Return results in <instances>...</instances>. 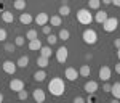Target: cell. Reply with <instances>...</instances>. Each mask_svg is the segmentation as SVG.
Here are the masks:
<instances>
[{
    "label": "cell",
    "instance_id": "6da1fadb",
    "mask_svg": "<svg viewBox=\"0 0 120 103\" xmlns=\"http://www.w3.org/2000/svg\"><path fill=\"white\" fill-rule=\"evenodd\" d=\"M48 90L53 97H61L66 90V84L61 77H53L50 82H48Z\"/></svg>",
    "mask_w": 120,
    "mask_h": 103
},
{
    "label": "cell",
    "instance_id": "7a4b0ae2",
    "mask_svg": "<svg viewBox=\"0 0 120 103\" xmlns=\"http://www.w3.org/2000/svg\"><path fill=\"white\" fill-rule=\"evenodd\" d=\"M77 21L83 24V26H88V24H91L93 21V16L91 13H90V8H82L77 11Z\"/></svg>",
    "mask_w": 120,
    "mask_h": 103
},
{
    "label": "cell",
    "instance_id": "3957f363",
    "mask_svg": "<svg viewBox=\"0 0 120 103\" xmlns=\"http://www.w3.org/2000/svg\"><path fill=\"white\" fill-rule=\"evenodd\" d=\"M82 39L85 44H88V45H94L96 42H98V34H96V31L94 29H85L82 34Z\"/></svg>",
    "mask_w": 120,
    "mask_h": 103
},
{
    "label": "cell",
    "instance_id": "277c9868",
    "mask_svg": "<svg viewBox=\"0 0 120 103\" xmlns=\"http://www.w3.org/2000/svg\"><path fill=\"white\" fill-rule=\"evenodd\" d=\"M117 28H119V19L115 16H107V19L102 23V29L106 32H114Z\"/></svg>",
    "mask_w": 120,
    "mask_h": 103
},
{
    "label": "cell",
    "instance_id": "5b68a950",
    "mask_svg": "<svg viewBox=\"0 0 120 103\" xmlns=\"http://www.w3.org/2000/svg\"><path fill=\"white\" fill-rule=\"evenodd\" d=\"M67 55H69V50H67V47H64V45L56 50V60H58L59 63H66Z\"/></svg>",
    "mask_w": 120,
    "mask_h": 103
},
{
    "label": "cell",
    "instance_id": "8992f818",
    "mask_svg": "<svg viewBox=\"0 0 120 103\" xmlns=\"http://www.w3.org/2000/svg\"><path fill=\"white\" fill-rule=\"evenodd\" d=\"M2 68H3V71L7 73V74H15L16 73V63H13L11 60H7V61H3V65H2Z\"/></svg>",
    "mask_w": 120,
    "mask_h": 103
},
{
    "label": "cell",
    "instance_id": "52a82bcc",
    "mask_svg": "<svg viewBox=\"0 0 120 103\" xmlns=\"http://www.w3.org/2000/svg\"><path fill=\"white\" fill-rule=\"evenodd\" d=\"M111 74H112V71H111V68L109 66H101L99 68V73H98V76H99V79L101 81H109L111 79Z\"/></svg>",
    "mask_w": 120,
    "mask_h": 103
},
{
    "label": "cell",
    "instance_id": "ba28073f",
    "mask_svg": "<svg viewBox=\"0 0 120 103\" xmlns=\"http://www.w3.org/2000/svg\"><path fill=\"white\" fill-rule=\"evenodd\" d=\"M64 77L67 79V81L74 82V81H77V77H79V71H77L75 68H66V71H64Z\"/></svg>",
    "mask_w": 120,
    "mask_h": 103
},
{
    "label": "cell",
    "instance_id": "9c48e42d",
    "mask_svg": "<svg viewBox=\"0 0 120 103\" xmlns=\"http://www.w3.org/2000/svg\"><path fill=\"white\" fill-rule=\"evenodd\" d=\"M10 89H11L13 92H16V94H18L19 90H22V89H24V82H22L21 79H11V81H10Z\"/></svg>",
    "mask_w": 120,
    "mask_h": 103
},
{
    "label": "cell",
    "instance_id": "30bf717a",
    "mask_svg": "<svg viewBox=\"0 0 120 103\" xmlns=\"http://www.w3.org/2000/svg\"><path fill=\"white\" fill-rule=\"evenodd\" d=\"M83 90H85L86 94H94V92L98 90V82H94V81H88V82H85Z\"/></svg>",
    "mask_w": 120,
    "mask_h": 103
},
{
    "label": "cell",
    "instance_id": "8fae6325",
    "mask_svg": "<svg viewBox=\"0 0 120 103\" xmlns=\"http://www.w3.org/2000/svg\"><path fill=\"white\" fill-rule=\"evenodd\" d=\"M32 97H34V100H35L37 103H43V102H45V98H46L45 92H43L42 89H35L34 94H32Z\"/></svg>",
    "mask_w": 120,
    "mask_h": 103
},
{
    "label": "cell",
    "instance_id": "7c38bea8",
    "mask_svg": "<svg viewBox=\"0 0 120 103\" xmlns=\"http://www.w3.org/2000/svg\"><path fill=\"white\" fill-rule=\"evenodd\" d=\"M48 19H50V16L46 13H38L37 16H35V23H37L38 26H45V24H48Z\"/></svg>",
    "mask_w": 120,
    "mask_h": 103
},
{
    "label": "cell",
    "instance_id": "4fadbf2b",
    "mask_svg": "<svg viewBox=\"0 0 120 103\" xmlns=\"http://www.w3.org/2000/svg\"><path fill=\"white\" fill-rule=\"evenodd\" d=\"M106 19H107V11H104V10H102V11H101V10H98L96 15H94V21L99 23V24H102Z\"/></svg>",
    "mask_w": 120,
    "mask_h": 103
},
{
    "label": "cell",
    "instance_id": "5bb4252c",
    "mask_svg": "<svg viewBox=\"0 0 120 103\" xmlns=\"http://www.w3.org/2000/svg\"><path fill=\"white\" fill-rule=\"evenodd\" d=\"M42 48V42H40V39H32V40H29V50H32V52H37Z\"/></svg>",
    "mask_w": 120,
    "mask_h": 103
},
{
    "label": "cell",
    "instance_id": "9a60e30c",
    "mask_svg": "<svg viewBox=\"0 0 120 103\" xmlns=\"http://www.w3.org/2000/svg\"><path fill=\"white\" fill-rule=\"evenodd\" d=\"M2 19H3V23H13L15 21V16H13V13L11 11H8V10H3L2 11Z\"/></svg>",
    "mask_w": 120,
    "mask_h": 103
},
{
    "label": "cell",
    "instance_id": "2e32d148",
    "mask_svg": "<svg viewBox=\"0 0 120 103\" xmlns=\"http://www.w3.org/2000/svg\"><path fill=\"white\" fill-rule=\"evenodd\" d=\"M111 94L114 95V98L120 100V82H115V84H112V87H111Z\"/></svg>",
    "mask_w": 120,
    "mask_h": 103
},
{
    "label": "cell",
    "instance_id": "e0dca14e",
    "mask_svg": "<svg viewBox=\"0 0 120 103\" xmlns=\"http://www.w3.org/2000/svg\"><path fill=\"white\" fill-rule=\"evenodd\" d=\"M16 66L18 68H27L29 66V56H26V55L19 56V60L16 61Z\"/></svg>",
    "mask_w": 120,
    "mask_h": 103
},
{
    "label": "cell",
    "instance_id": "ac0fdd59",
    "mask_svg": "<svg viewBox=\"0 0 120 103\" xmlns=\"http://www.w3.org/2000/svg\"><path fill=\"white\" fill-rule=\"evenodd\" d=\"M19 21H21L22 24H26V26H27V24H30V23L34 21V18H32L29 13H21V16H19Z\"/></svg>",
    "mask_w": 120,
    "mask_h": 103
},
{
    "label": "cell",
    "instance_id": "d6986e66",
    "mask_svg": "<svg viewBox=\"0 0 120 103\" xmlns=\"http://www.w3.org/2000/svg\"><path fill=\"white\" fill-rule=\"evenodd\" d=\"M34 79H35L37 82H43V81L46 79V73L43 71V68H42V69H38L37 73L34 74Z\"/></svg>",
    "mask_w": 120,
    "mask_h": 103
},
{
    "label": "cell",
    "instance_id": "ffe728a7",
    "mask_svg": "<svg viewBox=\"0 0 120 103\" xmlns=\"http://www.w3.org/2000/svg\"><path fill=\"white\" fill-rule=\"evenodd\" d=\"M91 73V69H90V66L88 65H83L80 69H79V76H82V77H88Z\"/></svg>",
    "mask_w": 120,
    "mask_h": 103
},
{
    "label": "cell",
    "instance_id": "44dd1931",
    "mask_svg": "<svg viewBox=\"0 0 120 103\" xmlns=\"http://www.w3.org/2000/svg\"><path fill=\"white\" fill-rule=\"evenodd\" d=\"M69 37H71V32H69V31H67V29H61V31H59V34H58V39H59V40H69Z\"/></svg>",
    "mask_w": 120,
    "mask_h": 103
},
{
    "label": "cell",
    "instance_id": "7402d4cb",
    "mask_svg": "<svg viewBox=\"0 0 120 103\" xmlns=\"http://www.w3.org/2000/svg\"><path fill=\"white\" fill-rule=\"evenodd\" d=\"M48 23L51 24V26H61V23H63V19L59 15H56V16H51V18L48 19Z\"/></svg>",
    "mask_w": 120,
    "mask_h": 103
},
{
    "label": "cell",
    "instance_id": "603a6c76",
    "mask_svg": "<svg viewBox=\"0 0 120 103\" xmlns=\"http://www.w3.org/2000/svg\"><path fill=\"white\" fill-rule=\"evenodd\" d=\"M48 60H50V58H46V56H38L37 58V65H38V68H46V66H48Z\"/></svg>",
    "mask_w": 120,
    "mask_h": 103
},
{
    "label": "cell",
    "instance_id": "cb8c5ba5",
    "mask_svg": "<svg viewBox=\"0 0 120 103\" xmlns=\"http://www.w3.org/2000/svg\"><path fill=\"white\" fill-rule=\"evenodd\" d=\"M38 52H40V55H42V56L50 58V56H51V45H50V47H43V45H42V48H40Z\"/></svg>",
    "mask_w": 120,
    "mask_h": 103
},
{
    "label": "cell",
    "instance_id": "d4e9b609",
    "mask_svg": "<svg viewBox=\"0 0 120 103\" xmlns=\"http://www.w3.org/2000/svg\"><path fill=\"white\" fill-rule=\"evenodd\" d=\"M101 0H88V8L90 10H99Z\"/></svg>",
    "mask_w": 120,
    "mask_h": 103
},
{
    "label": "cell",
    "instance_id": "484cf974",
    "mask_svg": "<svg viewBox=\"0 0 120 103\" xmlns=\"http://www.w3.org/2000/svg\"><path fill=\"white\" fill-rule=\"evenodd\" d=\"M58 40H59V39H58V36L51 34V32H50V34L46 36V42H48V45H55V44L58 42Z\"/></svg>",
    "mask_w": 120,
    "mask_h": 103
},
{
    "label": "cell",
    "instance_id": "4316f807",
    "mask_svg": "<svg viewBox=\"0 0 120 103\" xmlns=\"http://www.w3.org/2000/svg\"><path fill=\"white\" fill-rule=\"evenodd\" d=\"M69 13H71L69 5H61V7H59V15H61V16H69Z\"/></svg>",
    "mask_w": 120,
    "mask_h": 103
},
{
    "label": "cell",
    "instance_id": "83f0119b",
    "mask_svg": "<svg viewBox=\"0 0 120 103\" xmlns=\"http://www.w3.org/2000/svg\"><path fill=\"white\" fill-rule=\"evenodd\" d=\"M13 7H15L16 10H24L26 8V0H15Z\"/></svg>",
    "mask_w": 120,
    "mask_h": 103
},
{
    "label": "cell",
    "instance_id": "f1b7e54d",
    "mask_svg": "<svg viewBox=\"0 0 120 103\" xmlns=\"http://www.w3.org/2000/svg\"><path fill=\"white\" fill-rule=\"evenodd\" d=\"M26 39H27V40L37 39V31H35V29H29V31H27V34H26Z\"/></svg>",
    "mask_w": 120,
    "mask_h": 103
},
{
    "label": "cell",
    "instance_id": "f546056e",
    "mask_svg": "<svg viewBox=\"0 0 120 103\" xmlns=\"http://www.w3.org/2000/svg\"><path fill=\"white\" fill-rule=\"evenodd\" d=\"M27 97H29V94L26 92V90H24V89H22V90H19V92H18V98L21 100V102H24V100H27Z\"/></svg>",
    "mask_w": 120,
    "mask_h": 103
},
{
    "label": "cell",
    "instance_id": "4dcf8cb0",
    "mask_svg": "<svg viewBox=\"0 0 120 103\" xmlns=\"http://www.w3.org/2000/svg\"><path fill=\"white\" fill-rule=\"evenodd\" d=\"M24 42H26V37H22V36H18V37L15 39V45H16V47L24 45Z\"/></svg>",
    "mask_w": 120,
    "mask_h": 103
},
{
    "label": "cell",
    "instance_id": "1f68e13d",
    "mask_svg": "<svg viewBox=\"0 0 120 103\" xmlns=\"http://www.w3.org/2000/svg\"><path fill=\"white\" fill-rule=\"evenodd\" d=\"M15 48H16V45L11 44V42H7V44H5V52H8V53H13Z\"/></svg>",
    "mask_w": 120,
    "mask_h": 103
},
{
    "label": "cell",
    "instance_id": "d6a6232c",
    "mask_svg": "<svg viewBox=\"0 0 120 103\" xmlns=\"http://www.w3.org/2000/svg\"><path fill=\"white\" fill-rule=\"evenodd\" d=\"M7 40V31L5 29H0V42Z\"/></svg>",
    "mask_w": 120,
    "mask_h": 103
},
{
    "label": "cell",
    "instance_id": "836d02e7",
    "mask_svg": "<svg viewBox=\"0 0 120 103\" xmlns=\"http://www.w3.org/2000/svg\"><path fill=\"white\" fill-rule=\"evenodd\" d=\"M85 102H88V103H93V102H96V97H94V94H88V98H86Z\"/></svg>",
    "mask_w": 120,
    "mask_h": 103
},
{
    "label": "cell",
    "instance_id": "e575fe53",
    "mask_svg": "<svg viewBox=\"0 0 120 103\" xmlns=\"http://www.w3.org/2000/svg\"><path fill=\"white\" fill-rule=\"evenodd\" d=\"M42 31H43V34H46V36H48V34H50V32H51V28H50V26H43V28H42Z\"/></svg>",
    "mask_w": 120,
    "mask_h": 103
},
{
    "label": "cell",
    "instance_id": "d590c367",
    "mask_svg": "<svg viewBox=\"0 0 120 103\" xmlns=\"http://www.w3.org/2000/svg\"><path fill=\"white\" fill-rule=\"evenodd\" d=\"M111 87H112V85L107 84V81H106V84L102 85V90H104V92H111Z\"/></svg>",
    "mask_w": 120,
    "mask_h": 103
},
{
    "label": "cell",
    "instance_id": "8d00e7d4",
    "mask_svg": "<svg viewBox=\"0 0 120 103\" xmlns=\"http://www.w3.org/2000/svg\"><path fill=\"white\" fill-rule=\"evenodd\" d=\"M83 102H85L83 97H75V98H74V103H83Z\"/></svg>",
    "mask_w": 120,
    "mask_h": 103
},
{
    "label": "cell",
    "instance_id": "74e56055",
    "mask_svg": "<svg viewBox=\"0 0 120 103\" xmlns=\"http://www.w3.org/2000/svg\"><path fill=\"white\" fill-rule=\"evenodd\" d=\"M114 47L117 48V50L120 48V39H115V40H114Z\"/></svg>",
    "mask_w": 120,
    "mask_h": 103
},
{
    "label": "cell",
    "instance_id": "f35d334b",
    "mask_svg": "<svg viewBox=\"0 0 120 103\" xmlns=\"http://www.w3.org/2000/svg\"><path fill=\"white\" fill-rule=\"evenodd\" d=\"M115 73H117V74H120V61L115 65Z\"/></svg>",
    "mask_w": 120,
    "mask_h": 103
},
{
    "label": "cell",
    "instance_id": "ab89813d",
    "mask_svg": "<svg viewBox=\"0 0 120 103\" xmlns=\"http://www.w3.org/2000/svg\"><path fill=\"white\" fill-rule=\"evenodd\" d=\"M112 5H115V7H120V0H112Z\"/></svg>",
    "mask_w": 120,
    "mask_h": 103
},
{
    "label": "cell",
    "instance_id": "60d3db41",
    "mask_svg": "<svg viewBox=\"0 0 120 103\" xmlns=\"http://www.w3.org/2000/svg\"><path fill=\"white\" fill-rule=\"evenodd\" d=\"M102 3H104V5H111L112 3V0H101Z\"/></svg>",
    "mask_w": 120,
    "mask_h": 103
},
{
    "label": "cell",
    "instance_id": "b9f144b4",
    "mask_svg": "<svg viewBox=\"0 0 120 103\" xmlns=\"http://www.w3.org/2000/svg\"><path fill=\"white\" fill-rule=\"evenodd\" d=\"M85 58H86V60H91L93 55H91V53H86V55H85Z\"/></svg>",
    "mask_w": 120,
    "mask_h": 103
},
{
    "label": "cell",
    "instance_id": "7bdbcfd3",
    "mask_svg": "<svg viewBox=\"0 0 120 103\" xmlns=\"http://www.w3.org/2000/svg\"><path fill=\"white\" fill-rule=\"evenodd\" d=\"M3 11V2H0V13Z\"/></svg>",
    "mask_w": 120,
    "mask_h": 103
},
{
    "label": "cell",
    "instance_id": "ee69618b",
    "mask_svg": "<svg viewBox=\"0 0 120 103\" xmlns=\"http://www.w3.org/2000/svg\"><path fill=\"white\" fill-rule=\"evenodd\" d=\"M2 102H3V95L0 94V103H2Z\"/></svg>",
    "mask_w": 120,
    "mask_h": 103
},
{
    "label": "cell",
    "instance_id": "f6af8a7d",
    "mask_svg": "<svg viewBox=\"0 0 120 103\" xmlns=\"http://www.w3.org/2000/svg\"><path fill=\"white\" fill-rule=\"evenodd\" d=\"M117 56H119V61H120V48H119V52H117Z\"/></svg>",
    "mask_w": 120,
    "mask_h": 103
},
{
    "label": "cell",
    "instance_id": "bcb514c9",
    "mask_svg": "<svg viewBox=\"0 0 120 103\" xmlns=\"http://www.w3.org/2000/svg\"><path fill=\"white\" fill-rule=\"evenodd\" d=\"M119 8H120V7H119Z\"/></svg>",
    "mask_w": 120,
    "mask_h": 103
}]
</instances>
